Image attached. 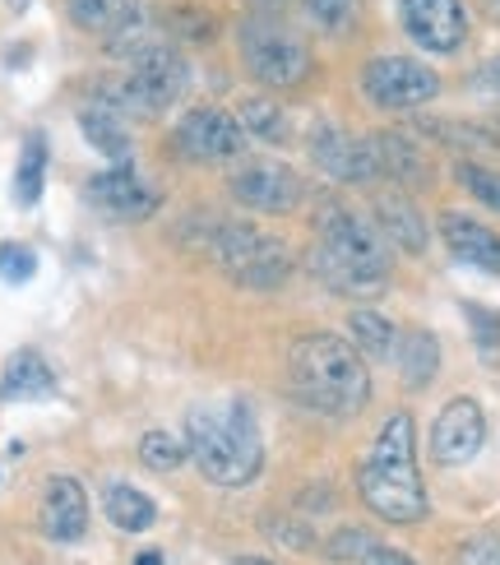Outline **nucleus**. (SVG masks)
I'll return each instance as SVG.
<instances>
[{"instance_id":"obj_1","label":"nucleus","mask_w":500,"mask_h":565,"mask_svg":"<svg viewBox=\"0 0 500 565\" xmlns=\"http://www.w3.org/2000/svg\"><path fill=\"white\" fill-rule=\"evenodd\" d=\"M288 385L311 413L352 417L371 398L366 358L339 334H306L288 352Z\"/></svg>"},{"instance_id":"obj_2","label":"nucleus","mask_w":500,"mask_h":565,"mask_svg":"<svg viewBox=\"0 0 500 565\" xmlns=\"http://www.w3.org/2000/svg\"><path fill=\"white\" fill-rule=\"evenodd\" d=\"M357 497L385 524H422L432 501L417 473V431L408 413H394L375 436L371 459L357 468Z\"/></svg>"},{"instance_id":"obj_3","label":"nucleus","mask_w":500,"mask_h":565,"mask_svg":"<svg viewBox=\"0 0 500 565\" xmlns=\"http://www.w3.org/2000/svg\"><path fill=\"white\" fill-rule=\"evenodd\" d=\"M311 269L329 292L339 297H371L390 278V250L385 237L362 223L348 204H325L316 218V255Z\"/></svg>"},{"instance_id":"obj_4","label":"nucleus","mask_w":500,"mask_h":565,"mask_svg":"<svg viewBox=\"0 0 500 565\" xmlns=\"http://www.w3.org/2000/svg\"><path fill=\"white\" fill-rule=\"evenodd\" d=\"M185 445L195 468L213 487H246L265 468V440L251 404H223V408H190L185 417Z\"/></svg>"},{"instance_id":"obj_5","label":"nucleus","mask_w":500,"mask_h":565,"mask_svg":"<svg viewBox=\"0 0 500 565\" xmlns=\"http://www.w3.org/2000/svg\"><path fill=\"white\" fill-rule=\"evenodd\" d=\"M185 84H190V70L177 46L149 42L145 52H135L126 79H111L98 88V103L93 107H107L116 116H158L181 98Z\"/></svg>"},{"instance_id":"obj_6","label":"nucleus","mask_w":500,"mask_h":565,"mask_svg":"<svg viewBox=\"0 0 500 565\" xmlns=\"http://www.w3.org/2000/svg\"><path fill=\"white\" fill-rule=\"evenodd\" d=\"M209 255L236 288H251V292H274L292 278L288 242H278L274 232L255 227V223H219L213 227Z\"/></svg>"},{"instance_id":"obj_7","label":"nucleus","mask_w":500,"mask_h":565,"mask_svg":"<svg viewBox=\"0 0 500 565\" xmlns=\"http://www.w3.org/2000/svg\"><path fill=\"white\" fill-rule=\"evenodd\" d=\"M242 61L265 88H301L316 70L306 38L269 14H255L242 23Z\"/></svg>"},{"instance_id":"obj_8","label":"nucleus","mask_w":500,"mask_h":565,"mask_svg":"<svg viewBox=\"0 0 500 565\" xmlns=\"http://www.w3.org/2000/svg\"><path fill=\"white\" fill-rule=\"evenodd\" d=\"M362 93L385 111H413L436 98L440 79L432 65H422L413 56H375L362 65Z\"/></svg>"},{"instance_id":"obj_9","label":"nucleus","mask_w":500,"mask_h":565,"mask_svg":"<svg viewBox=\"0 0 500 565\" xmlns=\"http://www.w3.org/2000/svg\"><path fill=\"white\" fill-rule=\"evenodd\" d=\"M232 195L255 214H292L301 204V177L278 158H246L232 172Z\"/></svg>"},{"instance_id":"obj_10","label":"nucleus","mask_w":500,"mask_h":565,"mask_svg":"<svg viewBox=\"0 0 500 565\" xmlns=\"http://www.w3.org/2000/svg\"><path fill=\"white\" fill-rule=\"evenodd\" d=\"M172 145L190 162H232L236 153H242V145H246V130L223 107H195V111L181 116Z\"/></svg>"},{"instance_id":"obj_11","label":"nucleus","mask_w":500,"mask_h":565,"mask_svg":"<svg viewBox=\"0 0 500 565\" xmlns=\"http://www.w3.org/2000/svg\"><path fill=\"white\" fill-rule=\"evenodd\" d=\"M398 19H403V33L422 52H436V56L459 52L468 38L464 0H398Z\"/></svg>"},{"instance_id":"obj_12","label":"nucleus","mask_w":500,"mask_h":565,"mask_svg":"<svg viewBox=\"0 0 500 565\" xmlns=\"http://www.w3.org/2000/svg\"><path fill=\"white\" fill-rule=\"evenodd\" d=\"M311 158H316V168H320L325 177H333V181H352V185L380 181L375 145H371V139L348 135L343 126L320 121V126L311 130Z\"/></svg>"},{"instance_id":"obj_13","label":"nucleus","mask_w":500,"mask_h":565,"mask_svg":"<svg viewBox=\"0 0 500 565\" xmlns=\"http://www.w3.org/2000/svg\"><path fill=\"white\" fill-rule=\"evenodd\" d=\"M487 440V413L478 398H449V404L440 408L436 427H432V455L436 463L445 468H459L468 459H478Z\"/></svg>"},{"instance_id":"obj_14","label":"nucleus","mask_w":500,"mask_h":565,"mask_svg":"<svg viewBox=\"0 0 500 565\" xmlns=\"http://www.w3.org/2000/svg\"><path fill=\"white\" fill-rule=\"evenodd\" d=\"M88 200H93V209H103V214L116 218V223L149 218L158 209V191L130 168V162H116V168L93 177L88 181Z\"/></svg>"},{"instance_id":"obj_15","label":"nucleus","mask_w":500,"mask_h":565,"mask_svg":"<svg viewBox=\"0 0 500 565\" xmlns=\"http://www.w3.org/2000/svg\"><path fill=\"white\" fill-rule=\"evenodd\" d=\"M42 533L52 543H79L84 529H88V497L75 478H46V491H42Z\"/></svg>"},{"instance_id":"obj_16","label":"nucleus","mask_w":500,"mask_h":565,"mask_svg":"<svg viewBox=\"0 0 500 565\" xmlns=\"http://www.w3.org/2000/svg\"><path fill=\"white\" fill-rule=\"evenodd\" d=\"M440 237H445L455 260H464L472 269H487V274H500V232H491L487 223H472L468 214H445Z\"/></svg>"},{"instance_id":"obj_17","label":"nucleus","mask_w":500,"mask_h":565,"mask_svg":"<svg viewBox=\"0 0 500 565\" xmlns=\"http://www.w3.org/2000/svg\"><path fill=\"white\" fill-rule=\"evenodd\" d=\"M375 145V158H380V177L385 181H398V185H426L432 181V158L417 139L398 135V130H380L371 135Z\"/></svg>"},{"instance_id":"obj_18","label":"nucleus","mask_w":500,"mask_h":565,"mask_svg":"<svg viewBox=\"0 0 500 565\" xmlns=\"http://www.w3.org/2000/svg\"><path fill=\"white\" fill-rule=\"evenodd\" d=\"M375 232L385 237L390 246L408 250V255H422L426 250V223L417 214V204L403 195V191H385L375 195Z\"/></svg>"},{"instance_id":"obj_19","label":"nucleus","mask_w":500,"mask_h":565,"mask_svg":"<svg viewBox=\"0 0 500 565\" xmlns=\"http://www.w3.org/2000/svg\"><path fill=\"white\" fill-rule=\"evenodd\" d=\"M56 390V371L46 366L38 348H19L0 371V394L6 398H46Z\"/></svg>"},{"instance_id":"obj_20","label":"nucleus","mask_w":500,"mask_h":565,"mask_svg":"<svg viewBox=\"0 0 500 565\" xmlns=\"http://www.w3.org/2000/svg\"><path fill=\"white\" fill-rule=\"evenodd\" d=\"M398 371H403V385H413V390H426L436 381V371H440V343L436 334H426V329H408V334L398 339Z\"/></svg>"},{"instance_id":"obj_21","label":"nucleus","mask_w":500,"mask_h":565,"mask_svg":"<svg viewBox=\"0 0 500 565\" xmlns=\"http://www.w3.org/2000/svg\"><path fill=\"white\" fill-rule=\"evenodd\" d=\"M79 130H84V139L93 149H98L103 158H111V162H130V130H126V116H116V111H107V107H84L79 111Z\"/></svg>"},{"instance_id":"obj_22","label":"nucleus","mask_w":500,"mask_h":565,"mask_svg":"<svg viewBox=\"0 0 500 565\" xmlns=\"http://www.w3.org/2000/svg\"><path fill=\"white\" fill-rule=\"evenodd\" d=\"M103 510L121 533H145V529L158 524V505L139 487H126V482H111L103 491Z\"/></svg>"},{"instance_id":"obj_23","label":"nucleus","mask_w":500,"mask_h":565,"mask_svg":"<svg viewBox=\"0 0 500 565\" xmlns=\"http://www.w3.org/2000/svg\"><path fill=\"white\" fill-rule=\"evenodd\" d=\"M348 334H352V348L362 352V358H371V362L394 358V348H398L394 324L380 311H352L348 316Z\"/></svg>"},{"instance_id":"obj_24","label":"nucleus","mask_w":500,"mask_h":565,"mask_svg":"<svg viewBox=\"0 0 500 565\" xmlns=\"http://www.w3.org/2000/svg\"><path fill=\"white\" fill-rule=\"evenodd\" d=\"M135 10H139V0H70V19L84 33H103V38H111L121 23H130Z\"/></svg>"},{"instance_id":"obj_25","label":"nucleus","mask_w":500,"mask_h":565,"mask_svg":"<svg viewBox=\"0 0 500 565\" xmlns=\"http://www.w3.org/2000/svg\"><path fill=\"white\" fill-rule=\"evenodd\" d=\"M46 185V139L29 135V145L19 153V172H14V200L19 204H38Z\"/></svg>"},{"instance_id":"obj_26","label":"nucleus","mask_w":500,"mask_h":565,"mask_svg":"<svg viewBox=\"0 0 500 565\" xmlns=\"http://www.w3.org/2000/svg\"><path fill=\"white\" fill-rule=\"evenodd\" d=\"M242 130L246 135H255V139H269V145H278L283 135H288V116H283V107L278 103H269V98H251L246 107H242Z\"/></svg>"},{"instance_id":"obj_27","label":"nucleus","mask_w":500,"mask_h":565,"mask_svg":"<svg viewBox=\"0 0 500 565\" xmlns=\"http://www.w3.org/2000/svg\"><path fill=\"white\" fill-rule=\"evenodd\" d=\"M139 459L158 468V473H172V468H181L190 459V445H185V436H172V431H149L139 440Z\"/></svg>"},{"instance_id":"obj_28","label":"nucleus","mask_w":500,"mask_h":565,"mask_svg":"<svg viewBox=\"0 0 500 565\" xmlns=\"http://www.w3.org/2000/svg\"><path fill=\"white\" fill-rule=\"evenodd\" d=\"M459 181H464V191L472 200H482L487 209L500 214V172L482 168V162H459Z\"/></svg>"},{"instance_id":"obj_29","label":"nucleus","mask_w":500,"mask_h":565,"mask_svg":"<svg viewBox=\"0 0 500 565\" xmlns=\"http://www.w3.org/2000/svg\"><path fill=\"white\" fill-rule=\"evenodd\" d=\"M38 274V255L29 246L19 242H0V282H10V288H19V282H29Z\"/></svg>"},{"instance_id":"obj_30","label":"nucleus","mask_w":500,"mask_h":565,"mask_svg":"<svg viewBox=\"0 0 500 565\" xmlns=\"http://www.w3.org/2000/svg\"><path fill=\"white\" fill-rule=\"evenodd\" d=\"M459 565H500V529L472 533L459 547Z\"/></svg>"},{"instance_id":"obj_31","label":"nucleus","mask_w":500,"mask_h":565,"mask_svg":"<svg viewBox=\"0 0 500 565\" xmlns=\"http://www.w3.org/2000/svg\"><path fill=\"white\" fill-rule=\"evenodd\" d=\"M375 547V537L362 529H343L339 537H329V561H366V552Z\"/></svg>"},{"instance_id":"obj_32","label":"nucleus","mask_w":500,"mask_h":565,"mask_svg":"<svg viewBox=\"0 0 500 565\" xmlns=\"http://www.w3.org/2000/svg\"><path fill=\"white\" fill-rule=\"evenodd\" d=\"M172 33L190 38V42H209L213 38V19L200 14V10H181V14H172Z\"/></svg>"},{"instance_id":"obj_33","label":"nucleus","mask_w":500,"mask_h":565,"mask_svg":"<svg viewBox=\"0 0 500 565\" xmlns=\"http://www.w3.org/2000/svg\"><path fill=\"white\" fill-rule=\"evenodd\" d=\"M362 565H417V561H413L408 552H398V547H380V543H375Z\"/></svg>"},{"instance_id":"obj_34","label":"nucleus","mask_w":500,"mask_h":565,"mask_svg":"<svg viewBox=\"0 0 500 565\" xmlns=\"http://www.w3.org/2000/svg\"><path fill=\"white\" fill-rule=\"evenodd\" d=\"M472 84H478L482 93H496V98H500V56H491V61L478 70V79H472Z\"/></svg>"},{"instance_id":"obj_35","label":"nucleus","mask_w":500,"mask_h":565,"mask_svg":"<svg viewBox=\"0 0 500 565\" xmlns=\"http://www.w3.org/2000/svg\"><path fill=\"white\" fill-rule=\"evenodd\" d=\"M468 320H478V329H482V334H478V339H487V343H496V339H500V316H487V311H472V306H468Z\"/></svg>"},{"instance_id":"obj_36","label":"nucleus","mask_w":500,"mask_h":565,"mask_svg":"<svg viewBox=\"0 0 500 565\" xmlns=\"http://www.w3.org/2000/svg\"><path fill=\"white\" fill-rule=\"evenodd\" d=\"M478 10H482L491 23H500V0H478Z\"/></svg>"},{"instance_id":"obj_37","label":"nucleus","mask_w":500,"mask_h":565,"mask_svg":"<svg viewBox=\"0 0 500 565\" xmlns=\"http://www.w3.org/2000/svg\"><path fill=\"white\" fill-rule=\"evenodd\" d=\"M135 565H162V552H139Z\"/></svg>"},{"instance_id":"obj_38","label":"nucleus","mask_w":500,"mask_h":565,"mask_svg":"<svg viewBox=\"0 0 500 565\" xmlns=\"http://www.w3.org/2000/svg\"><path fill=\"white\" fill-rule=\"evenodd\" d=\"M232 565H274V561H259V556H236Z\"/></svg>"},{"instance_id":"obj_39","label":"nucleus","mask_w":500,"mask_h":565,"mask_svg":"<svg viewBox=\"0 0 500 565\" xmlns=\"http://www.w3.org/2000/svg\"><path fill=\"white\" fill-rule=\"evenodd\" d=\"M255 10H274V6H283V0H251Z\"/></svg>"},{"instance_id":"obj_40","label":"nucleus","mask_w":500,"mask_h":565,"mask_svg":"<svg viewBox=\"0 0 500 565\" xmlns=\"http://www.w3.org/2000/svg\"><path fill=\"white\" fill-rule=\"evenodd\" d=\"M10 6H14V10H23V6H29V0H10Z\"/></svg>"}]
</instances>
